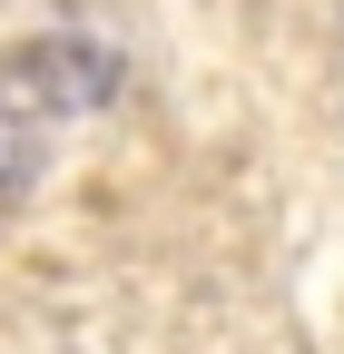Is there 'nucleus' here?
<instances>
[{"label": "nucleus", "instance_id": "obj_1", "mask_svg": "<svg viewBox=\"0 0 344 354\" xmlns=\"http://www.w3.org/2000/svg\"><path fill=\"white\" fill-rule=\"evenodd\" d=\"M108 59L99 50H79V39H39V50L10 69V118H69V109H89L108 99Z\"/></svg>", "mask_w": 344, "mask_h": 354}, {"label": "nucleus", "instance_id": "obj_2", "mask_svg": "<svg viewBox=\"0 0 344 354\" xmlns=\"http://www.w3.org/2000/svg\"><path fill=\"white\" fill-rule=\"evenodd\" d=\"M20 177H30V128H20L10 109H0V197L20 187Z\"/></svg>", "mask_w": 344, "mask_h": 354}]
</instances>
